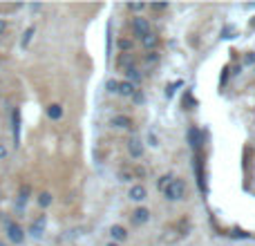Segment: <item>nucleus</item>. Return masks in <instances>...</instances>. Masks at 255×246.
<instances>
[{
  "mask_svg": "<svg viewBox=\"0 0 255 246\" xmlns=\"http://www.w3.org/2000/svg\"><path fill=\"white\" fill-rule=\"evenodd\" d=\"M163 197L168 199V202H179V199L186 197V184L181 179H172L170 184L163 188Z\"/></svg>",
  "mask_w": 255,
  "mask_h": 246,
  "instance_id": "f257e3e1",
  "label": "nucleus"
},
{
  "mask_svg": "<svg viewBox=\"0 0 255 246\" xmlns=\"http://www.w3.org/2000/svg\"><path fill=\"white\" fill-rule=\"evenodd\" d=\"M4 229H7V238H9V242H13V244H22V242H25V233H22V229L16 224V222L9 220L7 224H4Z\"/></svg>",
  "mask_w": 255,
  "mask_h": 246,
  "instance_id": "f03ea898",
  "label": "nucleus"
},
{
  "mask_svg": "<svg viewBox=\"0 0 255 246\" xmlns=\"http://www.w3.org/2000/svg\"><path fill=\"white\" fill-rule=\"evenodd\" d=\"M132 31H134V36H139V38L148 36V34H150V22H148V18H134V20H132Z\"/></svg>",
  "mask_w": 255,
  "mask_h": 246,
  "instance_id": "7ed1b4c3",
  "label": "nucleus"
},
{
  "mask_svg": "<svg viewBox=\"0 0 255 246\" xmlns=\"http://www.w3.org/2000/svg\"><path fill=\"white\" fill-rule=\"evenodd\" d=\"M45 224H47V217L45 215H38L34 222H31V226H29V235L31 238H40V235L45 233Z\"/></svg>",
  "mask_w": 255,
  "mask_h": 246,
  "instance_id": "20e7f679",
  "label": "nucleus"
},
{
  "mask_svg": "<svg viewBox=\"0 0 255 246\" xmlns=\"http://www.w3.org/2000/svg\"><path fill=\"white\" fill-rule=\"evenodd\" d=\"M128 152H130L132 159H139L141 154H143V143H141L139 136H132V139L128 141Z\"/></svg>",
  "mask_w": 255,
  "mask_h": 246,
  "instance_id": "39448f33",
  "label": "nucleus"
},
{
  "mask_svg": "<svg viewBox=\"0 0 255 246\" xmlns=\"http://www.w3.org/2000/svg\"><path fill=\"white\" fill-rule=\"evenodd\" d=\"M145 195H148V193H145L143 186H141V184H134V186L130 188V193H128V197H130L132 202H143Z\"/></svg>",
  "mask_w": 255,
  "mask_h": 246,
  "instance_id": "423d86ee",
  "label": "nucleus"
},
{
  "mask_svg": "<svg viewBox=\"0 0 255 246\" xmlns=\"http://www.w3.org/2000/svg\"><path fill=\"white\" fill-rule=\"evenodd\" d=\"M148 220H150V211H148V208H136V211L132 213V222H134V224H145Z\"/></svg>",
  "mask_w": 255,
  "mask_h": 246,
  "instance_id": "0eeeda50",
  "label": "nucleus"
},
{
  "mask_svg": "<svg viewBox=\"0 0 255 246\" xmlns=\"http://www.w3.org/2000/svg\"><path fill=\"white\" fill-rule=\"evenodd\" d=\"M126 74H128V83H132V85H134V88L141 83V81H143V76H141V72L136 70L134 65H132L130 70H126Z\"/></svg>",
  "mask_w": 255,
  "mask_h": 246,
  "instance_id": "6e6552de",
  "label": "nucleus"
},
{
  "mask_svg": "<svg viewBox=\"0 0 255 246\" xmlns=\"http://www.w3.org/2000/svg\"><path fill=\"white\" fill-rule=\"evenodd\" d=\"M11 121H13V141H16V145H18V141H20V112L18 110H13Z\"/></svg>",
  "mask_w": 255,
  "mask_h": 246,
  "instance_id": "1a4fd4ad",
  "label": "nucleus"
},
{
  "mask_svg": "<svg viewBox=\"0 0 255 246\" xmlns=\"http://www.w3.org/2000/svg\"><path fill=\"white\" fill-rule=\"evenodd\" d=\"M110 235H112V240H115V242H124V240L128 238V231L124 229V226H112Z\"/></svg>",
  "mask_w": 255,
  "mask_h": 246,
  "instance_id": "9d476101",
  "label": "nucleus"
},
{
  "mask_svg": "<svg viewBox=\"0 0 255 246\" xmlns=\"http://www.w3.org/2000/svg\"><path fill=\"white\" fill-rule=\"evenodd\" d=\"M112 125L121 127V130H128V127H132V121H130V117L119 115V117H115V119H112Z\"/></svg>",
  "mask_w": 255,
  "mask_h": 246,
  "instance_id": "9b49d317",
  "label": "nucleus"
},
{
  "mask_svg": "<svg viewBox=\"0 0 255 246\" xmlns=\"http://www.w3.org/2000/svg\"><path fill=\"white\" fill-rule=\"evenodd\" d=\"M134 92H136L134 85L128 83V81H121V83H119V92H117V94H121V97H132Z\"/></svg>",
  "mask_w": 255,
  "mask_h": 246,
  "instance_id": "f8f14e48",
  "label": "nucleus"
},
{
  "mask_svg": "<svg viewBox=\"0 0 255 246\" xmlns=\"http://www.w3.org/2000/svg\"><path fill=\"white\" fill-rule=\"evenodd\" d=\"M141 43H143L145 49H154L159 45V38H157V34H152V31H150L148 36H143V38H141Z\"/></svg>",
  "mask_w": 255,
  "mask_h": 246,
  "instance_id": "ddd939ff",
  "label": "nucleus"
},
{
  "mask_svg": "<svg viewBox=\"0 0 255 246\" xmlns=\"http://www.w3.org/2000/svg\"><path fill=\"white\" fill-rule=\"evenodd\" d=\"M47 117H49L52 121H58V119L63 117V108L58 106V103H52V106L47 108Z\"/></svg>",
  "mask_w": 255,
  "mask_h": 246,
  "instance_id": "4468645a",
  "label": "nucleus"
},
{
  "mask_svg": "<svg viewBox=\"0 0 255 246\" xmlns=\"http://www.w3.org/2000/svg\"><path fill=\"white\" fill-rule=\"evenodd\" d=\"M29 193H31L29 186H22V188H20V195H18V208H22L27 204V199H29Z\"/></svg>",
  "mask_w": 255,
  "mask_h": 246,
  "instance_id": "2eb2a0df",
  "label": "nucleus"
},
{
  "mask_svg": "<svg viewBox=\"0 0 255 246\" xmlns=\"http://www.w3.org/2000/svg\"><path fill=\"white\" fill-rule=\"evenodd\" d=\"M188 139H190V145L197 150L199 148V132H197V127H190V130H188Z\"/></svg>",
  "mask_w": 255,
  "mask_h": 246,
  "instance_id": "dca6fc26",
  "label": "nucleus"
},
{
  "mask_svg": "<svg viewBox=\"0 0 255 246\" xmlns=\"http://www.w3.org/2000/svg\"><path fill=\"white\" fill-rule=\"evenodd\" d=\"M132 63H134V56H132V54H121V58H119V65H121V67L130 70Z\"/></svg>",
  "mask_w": 255,
  "mask_h": 246,
  "instance_id": "f3484780",
  "label": "nucleus"
},
{
  "mask_svg": "<svg viewBox=\"0 0 255 246\" xmlns=\"http://www.w3.org/2000/svg\"><path fill=\"white\" fill-rule=\"evenodd\" d=\"M34 34H36L34 27H27L25 34H22V47H27V45H29V40H31V36H34Z\"/></svg>",
  "mask_w": 255,
  "mask_h": 246,
  "instance_id": "a211bd4d",
  "label": "nucleus"
},
{
  "mask_svg": "<svg viewBox=\"0 0 255 246\" xmlns=\"http://www.w3.org/2000/svg\"><path fill=\"white\" fill-rule=\"evenodd\" d=\"M38 204H40V206H43V208H47L49 204H52V195H49V193H40Z\"/></svg>",
  "mask_w": 255,
  "mask_h": 246,
  "instance_id": "6ab92c4d",
  "label": "nucleus"
},
{
  "mask_svg": "<svg viewBox=\"0 0 255 246\" xmlns=\"http://www.w3.org/2000/svg\"><path fill=\"white\" fill-rule=\"evenodd\" d=\"M106 88H108V92H119V81L110 79V81L106 83Z\"/></svg>",
  "mask_w": 255,
  "mask_h": 246,
  "instance_id": "aec40b11",
  "label": "nucleus"
},
{
  "mask_svg": "<svg viewBox=\"0 0 255 246\" xmlns=\"http://www.w3.org/2000/svg\"><path fill=\"white\" fill-rule=\"evenodd\" d=\"M172 179H175V177H170V175H163V177H161V179H159V188H161V190H163V188H166V186H168V184H170V181H172Z\"/></svg>",
  "mask_w": 255,
  "mask_h": 246,
  "instance_id": "412c9836",
  "label": "nucleus"
},
{
  "mask_svg": "<svg viewBox=\"0 0 255 246\" xmlns=\"http://www.w3.org/2000/svg\"><path fill=\"white\" fill-rule=\"evenodd\" d=\"M128 9H130V11H143L145 4L143 2H130V4H128Z\"/></svg>",
  "mask_w": 255,
  "mask_h": 246,
  "instance_id": "4be33fe9",
  "label": "nucleus"
},
{
  "mask_svg": "<svg viewBox=\"0 0 255 246\" xmlns=\"http://www.w3.org/2000/svg\"><path fill=\"white\" fill-rule=\"evenodd\" d=\"M150 9H152V11H166L168 2H154V4H150Z\"/></svg>",
  "mask_w": 255,
  "mask_h": 246,
  "instance_id": "5701e85b",
  "label": "nucleus"
},
{
  "mask_svg": "<svg viewBox=\"0 0 255 246\" xmlns=\"http://www.w3.org/2000/svg\"><path fill=\"white\" fill-rule=\"evenodd\" d=\"M157 61H159V54L157 52H150L148 56H145V63H148V65H154Z\"/></svg>",
  "mask_w": 255,
  "mask_h": 246,
  "instance_id": "b1692460",
  "label": "nucleus"
},
{
  "mask_svg": "<svg viewBox=\"0 0 255 246\" xmlns=\"http://www.w3.org/2000/svg\"><path fill=\"white\" fill-rule=\"evenodd\" d=\"M119 47L121 49H132V43H130V40H126V38H121L119 40Z\"/></svg>",
  "mask_w": 255,
  "mask_h": 246,
  "instance_id": "393cba45",
  "label": "nucleus"
},
{
  "mask_svg": "<svg viewBox=\"0 0 255 246\" xmlns=\"http://www.w3.org/2000/svg\"><path fill=\"white\" fill-rule=\"evenodd\" d=\"M4 157H7V148L0 143V159H4Z\"/></svg>",
  "mask_w": 255,
  "mask_h": 246,
  "instance_id": "a878e982",
  "label": "nucleus"
},
{
  "mask_svg": "<svg viewBox=\"0 0 255 246\" xmlns=\"http://www.w3.org/2000/svg\"><path fill=\"white\" fill-rule=\"evenodd\" d=\"M132 97H134V101H136V103H141V101H143V97H141L139 92H134V94H132Z\"/></svg>",
  "mask_w": 255,
  "mask_h": 246,
  "instance_id": "bb28decb",
  "label": "nucleus"
},
{
  "mask_svg": "<svg viewBox=\"0 0 255 246\" xmlns=\"http://www.w3.org/2000/svg\"><path fill=\"white\" fill-rule=\"evenodd\" d=\"M4 29H7V22H4V20H2V18H0V34H2V31H4Z\"/></svg>",
  "mask_w": 255,
  "mask_h": 246,
  "instance_id": "cd10ccee",
  "label": "nucleus"
},
{
  "mask_svg": "<svg viewBox=\"0 0 255 246\" xmlns=\"http://www.w3.org/2000/svg\"><path fill=\"white\" fill-rule=\"evenodd\" d=\"M0 199H2V190H0Z\"/></svg>",
  "mask_w": 255,
  "mask_h": 246,
  "instance_id": "c85d7f7f",
  "label": "nucleus"
},
{
  "mask_svg": "<svg viewBox=\"0 0 255 246\" xmlns=\"http://www.w3.org/2000/svg\"><path fill=\"white\" fill-rule=\"evenodd\" d=\"M110 246H117V244H110Z\"/></svg>",
  "mask_w": 255,
  "mask_h": 246,
  "instance_id": "c756f323",
  "label": "nucleus"
},
{
  "mask_svg": "<svg viewBox=\"0 0 255 246\" xmlns=\"http://www.w3.org/2000/svg\"><path fill=\"white\" fill-rule=\"evenodd\" d=\"M0 246H4V244H0Z\"/></svg>",
  "mask_w": 255,
  "mask_h": 246,
  "instance_id": "7c9ffc66",
  "label": "nucleus"
}]
</instances>
